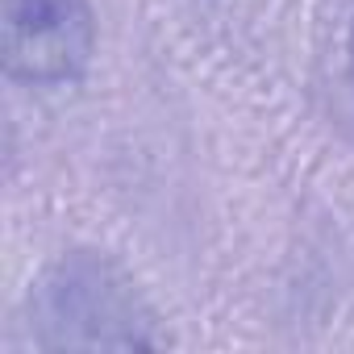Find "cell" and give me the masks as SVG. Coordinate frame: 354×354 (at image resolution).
<instances>
[{
	"label": "cell",
	"instance_id": "cell-1",
	"mask_svg": "<svg viewBox=\"0 0 354 354\" xmlns=\"http://www.w3.org/2000/svg\"><path fill=\"white\" fill-rule=\"evenodd\" d=\"M38 350H162L167 329L138 279L104 250H63L30 288Z\"/></svg>",
	"mask_w": 354,
	"mask_h": 354
},
{
	"label": "cell",
	"instance_id": "cell-2",
	"mask_svg": "<svg viewBox=\"0 0 354 354\" xmlns=\"http://www.w3.org/2000/svg\"><path fill=\"white\" fill-rule=\"evenodd\" d=\"M96 55L92 0H0V67L26 88H71Z\"/></svg>",
	"mask_w": 354,
	"mask_h": 354
},
{
	"label": "cell",
	"instance_id": "cell-3",
	"mask_svg": "<svg viewBox=\"0 0 354 354\" xmlns=\"http://www.w3.org/2000/svg\"><path fill=\"white\" fill-rule=\"evenodd\" d=\"M346 75L354 84V17H350V38H346Z\"/></svg>",
	"mask_w": 354,
	"mask_h": 354
}]
</instances>
